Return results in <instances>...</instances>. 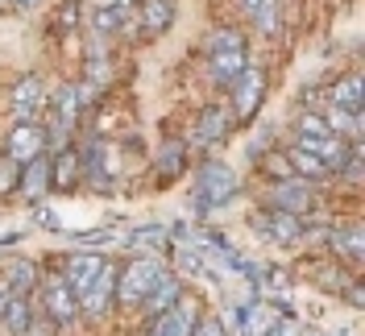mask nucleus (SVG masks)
Instances as JSON below:
<instances>
[{
	"label": "nucleus",
	"instance_id": "473e14b6",
	"mask_svg": "<svg viewBox=\"0 0 365 336\" xmlns=\"http://www.w3.org/2000/svg\"><path fill=\"white\" fill-rule=\"evenodd\" d=\"M191 336H225V328H220V320H200L191 328Z\"/></svg>",
	"mask_w": 365,
	"mask_h": 336
},
{
	"label": "nucleus",
	"instance_id": "a211bd4d",
	"mask_svg": "<svg viewBox=\"0 0 365 336\" xmlns=\"http://www.w3.org/2000/svg\"><path fill=\"white\" fill-rule=\"evenodd\" d=\"M21 187H25V195H29L34 203L42 200V191L50 187V158L38 154L34 162H25L21 166Z\"/></svg>",
	"mask_w": 365,
	"mask_h": 336
},
{
	"label": "nucleus",
	"instance_id": "f257e3e1",
	"mask_svg": "<svg viewBox=\"0 0 365 336\" xmlns=\"http://www.w3.org/2000/svg\"><path fill=\"white\" fill-rule=\"evenodd\" d=\"M237 170L225 166V162H204L200 166V179H195V208L200 212H212V208H220L237 195Z\"/></svg>",
	"mask_w": 365,
	"mask_h": 336
},
{
	"label": "nucleus",
	"instance_id": "72a5a7b5",
	"mask_svg": "<svg viewBox=\"0 0 365 336\" xmlns=\"http://www.w3.org/2000/svg\"><path fill=\"white\" fill-rule=\"evenodd\" d=\"M34 220L42 224V228H58V216H54V212H46V208H34Z\"/></svg>",
	"mask_w": 365,
	"mask_h": 336
},
{
	"label": "nucleus",
	"instance_id": "412c9836",
	"mask_svg": "<svg viewBox=\"0 0 365 336\" xmlns=\"http://www.w3.org/2000/svg\"><path fill=\"white\" fill-rule=\"evenodd\" d=\"M225 129H228V112H220V108H207L204 116H200V125H195V133H191V141H195V146H216V141L225 137Z\"/></svg>",
	"mask_w": 365,
	"mask_h": 336
},
{
	"label": "nucleus",
	"instance_id": "6ab92c4d",
	"mask_svg": "<svg viewBox=\"0 0 365 336\" xmlns=\"http://www.w3.org/2000/svg\"><path fill=\"white\" fill-rule=\"evenodd\" d=\"M328 104H332V108L361 112V75L353 71V75H344L341 83H332V91H328Z\"/></svg>",
	"mask_w": 365,
	"mask_h": 336
},
{
	"label": "nucleus",
	"instance_id": "9d476101",
	"mask_svg": "<svg viewBox=\"0 0 365 336\" xmlns=\"http://www.w3.org/2000/svg\"><path fill=\"white\" fill-rule=\"evenodd\" d=\"M46 150V129L38 121H17V129L9 133V146L4 154H13L17 162H34V158Z\"/></svg>",
	"mask_w": 365,
	"mask_h": 336
},
{
	"label": "nucleus",
	"instance_id": "c85d7f7f",
	"mask_svg": "<svg viewBox=\"0 0 365 336\" xmlns=\"http://www.w3.org/2000/svg\"><path fill=\"white\" fill-rule=\"evenodd\" d=\"M295 129H299V137H328V133H332V129H328V121H324L319 112H303Z\"/></svg>",
	"mask_w": 365,
	"mask_h": 336
},
{
	"label": "nucleus",
	"instance_id": "dca6fc26",
	"mask_svg": "<svg viewBox=\"0 0 365 336\" xmlns=\"http://www.w3.org/2000/svg\"><path fill=\"white\" fill-rule=\"evenodd\" d=\"M29 324H34V312H29L25 295H9L4 315H0V328H4V336H25V332H29Z\"/></svg>",
	"mask_w": 365,
	"mask_h": 336
},
{
	"label": "nucleus",
	"instance_id": "6e6552de",
	"mask_svg": "<svg viewBox=\"0 0 365 336\" xmlns=\"http://www.w3.org/2000/svg\"><path fill=\"white\" fill-rule=\"evenodd\" d=\"M42 303H46V312H50L54 324H71L75 312H79V299H75V291L63 282V274H50V278H46Z\"/></svg>",
	"mask_w": 365,
	"mask_h": 336
},
{
	"label": "nucleus",
	"instance_id": "c756f323",
	"mask_svg": "<svg viewBox=\"0 0 365 336\" xmlns=\"http://www.w3.org/2000/svg\"><path fill=\"white\" fill-rule=\"evenodd\" d=\"M182 154H187V146H182V141H166V146H162V170H170V175H175V170H182Z\"/></svg>",
	"mask_w": 365,
	"mask_h": 336
},
{
	"label": "nucleus",
	"instance_id": "5701e85b",
	"mask_svg": "<svg viewBox=\"0 0 365 336\" xmlns=\"http://www.w3.org/2000/svg\"><path fill=\"white\" fill-rule=\"evenodd\" d=\"M324 121H328V129H332V133H344V137H353V141L361 137V112H349V108H332V112H328V116H324Z\"/></svg>",
	"mask_w": 365,
	"mask_h": 336
},
{
	"label": "nucleus",
	"instance_id": "423d86ee",
	"mask_svg": "<svg viewBox=\"0 0 365 336\" xmlns=\"http://www.w3.org/2000/svg\"><path fill=\"white\" fill-rule=\"evenodd\" d=\"M113 299H116V270H113V262H104L100 274L91 278V287L79 295V307H83L91 320H100V315L113 307Z\"/></svg>",
	"mask_w": 365,
	"mask_h": 336
},
{
	"label": "nucleus",
	"instance_id": "f3484780",
	"mask_svg": "<svg viewBox=\"0 0 365 336\" xmlns=\"http://www.w3.org/2000/svg\"><path fill=\"white\" fill-rule=\"evenodd\" d=\"M91 25H96V34H116V29H133L137 17L129 13L125 0H116V4H108V9H96Z\"/></svg>",
	"mask_w": 365,
	"mask_h": 336
},
{
	"label": "nucleus",
	"instance_id": "f8f14e48",
	"mask_svg": "<svg viewBox=\"0 0 365 336\" xmlns=\"http://www.w3.org/2000/svg\"><path fill=\"white\" fill-rule=\"evenodd\" d=\"M175 21V0H141V9H137V29L141 34H150V38H158L166 34Z\"/></svg>",
	"mask_w": 365,
	"mask_h": 336
},
{
	"label": "nucleus",
	"instance_id": "aec40b11",
	"mask_svg": "<svg viewBox=\"0 0 365 336\" xmlns=\"http://www.w3.org/2000/svg\"><path fill=\"white\" fill-rule=\"evenodd\" d=\"M287 162H291V175L295 179H307V183H316V179H324V175H332L324 162H319L312 150H303V146H295L291 154H287Z\"/></svg>",
	"mask_w": 365,
	"mask_h": 336
},
{
	"label": "nucleus",
	"instance_id": "e433bc0d",
	"mask_svg": "<svg viewBox=\"0 0 365 336\" xmlns=\"http://www.w3.org/2000/svg\"><path fill=\"white\" fill-rule=\"evenodd\" d=\"M17 4H38V0H17Z\"/></svg>",
	"mask_w": 365,
	"mask_h": 336
},
{
	"label": "nucleus",
	"instance_id": "b1692460",
	"mask_svg": "<svg viewBox=\"0 0 365 336\" xmlns=\"http://www.w3.org/2000/svg\"><path fill=\"white\" fill-rule=\"evenodd\" d=\"M332 249L344 253L353 266H361V228H344V233H332Z\"/></svg>",
	"mask_w": 365,
	"mask_h": 336
},
{
	"label": "nucleus",
	"instance_id": "bb28decb",
	"mask_svg": "<svg viewBox=\"0 0 365 336\" xmlns=\"http://www.w3.org/2000/svg\"><path fill=\"white\" fill-rule=\"evenodd\" d=\"M34 278H38L34 266H29V262H17V266L9 270V287H4V291H9V295H25V287H29Z\"/></svg>",
	"mask_w": 365,
	"mask_h": 336
},
{
	"label": "nucleus",
	"instance_id": "4be33fe9",
	"mask_svg": "<svg viewBox=\"0 0 365 336\" xmlns=\"http://www.w3.org/2000/svg\"><path fill=\"white\" fill-rule=\"evenodd\" d=\"M129 245H133V249H150V253H166L170 237H166V228H162V224H141V228H133Z\"/></svg>",
	"mask_w": 365,
	"mask_h": 336
},
{
	"label": "nucleus",
	"instance_id": "7c9ffc66",
	"mask_svg": "<svg viewBox=\"0 0 365 336\" xmlns=\"http://www.w3.org/2000/svg\"><path fill=\"white\" fill-rule=\"evenodd\" d=\"M116 237L113 233H83V237H75V245H83V249H96V245H113Z\"/></svg>",
	"mask_w": 365,
	"mask_h": 336
},
{
	"label": "nucleus",
	"instance_id": "2f4dec72",
	"mask_svg": "<svg viewBox=\"0 0 365 336\" xmlns=\"http://www.w3.org/2000/svg\"><path fill=\"white\" fill-rule=\"evenodd\" d=\"M266 175H274V179H291V162H287V158H266Z\"/></svg>",
	"mask_w": 365,
	"mask_h": 336
},
{
	"label": "nucleus",
	"instance_id": "c9c22d12",
	"mask_svg": "<svg viewBox=\"0 0 365 336\" xmlns=\"http://www.w3.org/2000/svg\"><path fill=\"white\" fill-rule=\"evenodd\" d=\"M4 303H9V291H4V287H0V315H4Z\"/></svg>",
	"mask_w": 365,
	"mask_h": 336
},
{
	"label": "nucleus",
	"instance_id": "7ed1b4c3",
	"mask_svg": "<svg viewBox=\"0 0 365 336\" xmlns=\"http://www.w3.org/2000/svg\"><path fill=\"white\" fill-rule=\"evenodd\" d=\"M250 228L262 237V241H274V245H295L303 237V220L291 216V212H278V208H262L250 216Z\"/></svg>",
	"mask_w": 365,
	"mask_h": 336
},
{
	"label": "nucleus",
	"instance_id": "9b49d317",
	"mask_svg": "<svg viewBox=\"0 0 365 336\" xmlns=\"http://www.w3.org/2000/svg\"><path fill=\"white\" fill-rule=\"evenodd\" d=\"M46 108V83L38 75H25L13 88V116L17 121H38V112Z\"/></svg>",
	"mask_w": 365,
	"mask_h": 336
},
{
	"label": "nucleus",
	"instance_id": "f704fd0d",
	"mask_svg": "<svg viewBox=\"0 0 365 336\" xmlns=\"http://www.w3.org/2000/svg\"><path fill=\"white\" fill-rule=\"evenodd\" d=\"M257 4H262V0H237V9H241L245 17H253V13H257Z\"/></svg>",
	"mask_w": 365,
	"mask_h": 336
},
{
	"label": "nucleus",
	"instance_id": "0eeeda50",
	"mask_svg": "<svg viewBox=\"0 0 365 336\" xmlns=\"http://www.w3.org/2000/svg\"><path fill=\"white\" fill-rule=\"evenodd\" d=\"M104 262H108V258H104V253H96V249H83V253H71V258H67V266H63V282L75 291V299L91 287V278L100 274Z\"/></svg>",
	"mask_w": 365,
	"mask_h": 336
},
{
	"label": "nucleus",
	"instance_id": "f03ea898",
	"mask_svg": "<svg viewBox=\"0 0 365 336\" xmlns=\"http://www.w3.org/2000/svg\"><path fill=\"white\" fill-rule=\"evenodd\" d=\"M158 278H162L158 258H137V262H129V266L116 274V299L137 307V303H145V295L154 291Z\"/></svg>",
	"mask_w": 365,
	"mask_h": 336
},
{
	"label": "nucleus",
	"instance_id": "20e7f679",
	"mask_svg": "<svg viewBox=\"0 0 365 336\" xmlns=\"http://www.w3.org/2000/svg\"><path fill=\"white\" fill-rule=\"evenodd\" d=\"M266 208H278V212H291V216H307L316 208V187L307 179H278L266 195Z\"/></svg>",
	"mask_w": 365,
	"mask_h": 336
},
{
	"label": "nucleus",
	"instance_id": "1a4fd4ad",
	"mask_svg": "<svg viewBox=\"0 0 365 336\" xmlns=\"http://www.w3.org/2000/svg\"><path fill=\"white\" fill-rule=\"evenodd\" d=\"M191 328H195V303L179 299L170 312H158L150 320V332L145 336H191Z\"/></svg>",
	"mask_w": 365,
	"mask_h": 336
},
{
	"label": "nucleus",
	"instance_id": "a878e982",
	"mask_svg": "<svg viewBox=\"0 0 365 336\" xmlns=\"http://www.w3.org/2000/svg\"><path fill=\"white\" fill-rule=\"evenodd\" d=\"M253 25H257V34H266V38H270V34H278V0H262V4H257V13H253Z\"/></svg>",
	"mask_w": 365,
	"mask_h": 336
},
{
	"label": "nucleus",
	"instance_id": "ddd939ff",
	"mask_svg": "<svg viewBox=\"0 0 365 336\" xmlns=\"http://www.w3.org/2000/svg\"><path fill=\"white\" fill-rule=\"evenodd\" d=\"M207 67H212V79H216V83L232 88L237 75L250 67V58H245V50H212V54H207Z\"/></svg>",
	"mask_w": 365,
	"mask_h": 336
},
{
	"label": "nucleus",
	"instance_id": "393cba45",
	"mask_svg": "<svg viewBox=\"0 0 365 336\" xmlns=\"http://www.w3.org/2000/svg\"><path fill=\"white\" fill-rule=\"evenodd\" d=\"M21 166L13 154H0V195H13L17 187H21Z\"/></svg>",
	"mask_w": 365,
	"mask_h": 336
},
{
	"label": "nucleus",
	"instance_id": "cd10ccee",
	"mask_svg": "<svg viewBox=\"0 0 365 336\" xmlns=\"http://www.w3.org/2000/svg\"><path fill=\"white\" fill-rule=\"evenodd\" d=\"M212 50H245V38L237 34V29H216L212 38H207V54Z\"/></svg>",
	"mask_w": 365,
	"mask_h": 336
},
{
	"label": "nucleus",
	"instance_id": "2eb2a0df",
	"mask_svg": "<svg viewBox=\"0 0 365 336\" xmlns=\"http://www.w3.org/2000/svg\"><path fill=\"white\" fill-rule=\"evenodd\" d=\"M179 295H182L179 278L162 270V278H158V282H154V291L145 295V312H150V315H158V312H170V307L179 303Z\"/></svg>",
	"mask_w": 365,
	"mask_h": 336
},
{
	"label": "nucleus",
	"instance_id": "4468645a",
	"mask_svg": "<svg viewBox=\"0 0 365 336\" xmlns=\"http://www.w3.org/2000/svg\"><path fill=\"white\" fill-rule=\"evenodd\" d=\"M83 175V158L75 154V150H63V154L50 162V187L54 191H71L75 183Z\"/></svg>",
	"mask_w": 365,
	"mask_h": 336
},
{
	"label": "nucleus",
	"instance_id": "39448f33",
	"mask_svg": "<svg viewBox=\"0 0 365 336\" xmlns=\"http://www.w3.org/2000/svg\"><path fill=\"white\" fill-rule=\"evenodd\" d=\"M262 96H266V79H262V71L257 67H245L237 75V83H232V112H237V121H250L257 104H262Z\"/></svg>",
	"mask_w": 365,
	"mask_h": 336
}]
</instances>
